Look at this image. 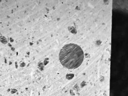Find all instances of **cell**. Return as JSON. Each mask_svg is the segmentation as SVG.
I'll use <instances>...</instances> for the list:
<instances>
[{
    "instance_id": "6da1fadb",
    "label": "cell",
    "mask_w": 128,
    "mask_h": 96,
    "mask_svg": "<svg viewBox=\"0 0 128 96\" xmlns=\"http://www.w3.org/2000/svg\"><path fill=\"white\" fill-rule=\"evenodd\" d=\"M84 55L80 46L75 44L65 45L60 50L59 60L62 66L69 69H75L80 66Z\"/></svg>"
}]
</instances>
